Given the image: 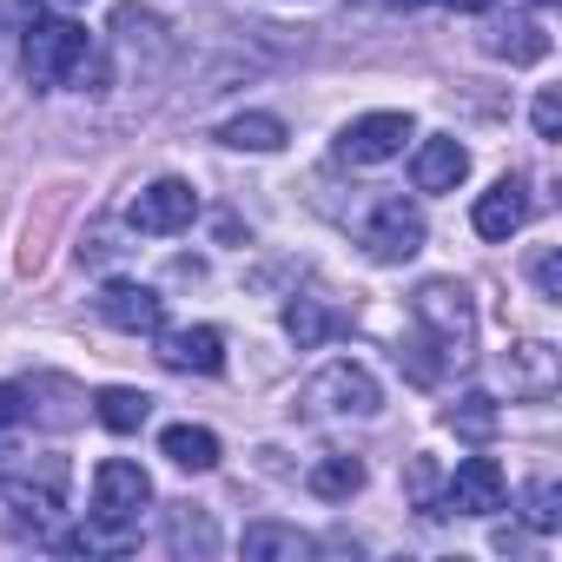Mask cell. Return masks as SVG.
Segmentation results:
<instances>
[{"mask_svg": "<svg viewBox=\"0 0 562 562\" xmlns=\"http://www.w3.org/2000/svg\"><path fill=\"white\" fill-rule=\"evenodd\" d=\"M411 325L417 331L404 338L397 364H411L417 384H437L443 371H457V364L476 358V305H470V292L457 285V278H430V285H417Z\"/></svg>", "mask_w": 562, "mask_h": 562, "instance_id": "obj_1", "label": "cell"}, {"mask_svg": "<svg viewBox=\"0 0 562 562\" xmlns=\"http://www.w3.org/2000/svg\"><path fill=\"white\" fill-rule=\"evenodd\" d=\"M21 67H27V87H34V93L100 80V54H93L87 27H74V21H41V14H34V27H27V41H21Z\"/></svg>", "mask_w": 562, "mask_h": 562, "instance_id": "obj_2", "label": "cell"}, {"mask_svg": "<svg viewBox=\"0 0 562 562\" xmlns=\"http://www.w3.org/2000/svg\"><path fill=\"white\" fill-rule=\"evenodd\" d=\"M146 509H153V476L133 457H106L93 470V509H87V522L106 529V536H120V542H133V529H139Z\"/></svg>", "mask_w": 562, "mask_h": 562, "instance_id": "obj_3", "label": "cell"}, {"mask_svg": "<svg viewBox=\"0 0 562 562\" xmlns=\"http://www.w3.org/2000/svg\"><path fill=\"white\" fill-rule=\"evenodd\" d=\"M378 404H384L378 378L351 358H338V364H325L318 378L299 384V417H378Z\"/></svg>", "mask_w": 562, "mask_h": 562, "instance_id": "obj_4", "label": "cell"}, {"mask_svg": "<svg viewBox=\"0 0 562 562\" xmlns=\"http://www.w3.org/2000/svg\"><path fill=\"white\" fill-rule=\"evenodd\" d=\"M364 251H371L378 265L417 258V251H424V212H417L411 199H378L371 218H364Z\"/></svg>", "mask_w": 562, "mask_h": 562, "instance_id": "obj_5", "label": "cell"}, {"mask_svg": "<svg viewBox=\"0 0 562 562\" xmlns=\"http://www.w3.org/2000/svg\"><path fill=\"white\" fill-rule=\"evenodd\" d=\"M503 496H509L503 463H496V457H463V463L450 470V483H443L437 509H450V516H496V509H503Z\"/></svg>", "mask_w": 562, "mask_h": 562, "instance_id": "obj_6", "label": "cell"}, {"mask_svg": "<svg viewBox=\"0 0 562 562\" xmlns=\"http://www.w3.org/2000/svg\"><path fill=\"white\" fill-rule=\"evenodd\" d=\"M133 232H146V238H172V232H186L192 218H199V192L186 186V179H153V186H139V199H133Z\"/></svg>", "mask_w": 562, "mask_h": 562, "instance_id": "obj_7", "label": "cell"}, {"mask_svg": "<svg viewBox=\"0 0 562 562\" xmlns=\"http://www.w3.org/2000/svg\"><path fill=\"white\" fill-rule=\"evenodd\" d=\"M404 139H411V113H364V120H351V126L338 133V159H351V166H384V159L404 153Z\"/></svg>", "mask_w": 562, "mask_h": 562, "instance_id": "obj_8", "label": "cell"}, {"mask_svg": "<svg viewBox=\"0 0 562 562\" xmlns=\"http://www.w3.org/2000/svg\"><path fill=\"white\" fill-rule=\"evenodd\" d=\"M159 338V364L166 371H192V378H218L225 371V331L218 325H186V331H153Z\"/></svg>", "mask_w": 562, "mask_h": 562, "instance_id": "obj_9", "label": "cell"}, {"mask_svg": "<svg viewBox=\"0 0 562 562\" xmlns=\"http://www.w3.org/2000/svg\"><path fill=\"white\" fill-rule=\"evenodd\" d=\"M100 318L113 331H133V338H153L166 325V299L153 285H133V278H113V285L100 292Z\"/></svg>", "mask_w": 562, "mask_h": 562, "instance_id": "obj_10", "label": "cell"}, {"mask_svg": "<svg viewBox=\"0 0 562 562\" xmlns=\"http://www.w3.org/2000/svg\"><path fill=\"white\" fill-rule=\"evenodd\" d=\"M470 179V146L463 139H424L417 153H411V186L417 192H457Z\"/></svg>", "mask_w": 562, "mask_h": 562, "instance_id": "obj_11", "label": "cell"}, {"mask_svg": "<svg viewBox=\"0 0 562 562\" xmlns=\"http://www.w3.org/2000/svg\"><path fill=\"white\" fill-rule=\"evenodd\" d=\"M522 218H529V186L522 179H496L483 199H476V212H470V225L483 232V238H516L522 232Z\"/></svg>", "mask_w": 562, "mask_h": 562, "instance_id": "obj_12", "label": "cell"}, {"mask_svg": "<svg viewBox=\"0 0 562 562\" xmlns=\"http://www.w3.org/2000/svg\"><path fill=\"white\" fill-rule=\"evenodd\" d=\"M238 549H245L251 562H305V555H312V536L292 529V522H245Z\"/></svg>", "mask_w": 562, "mask_h": 562, "instance_id": "obj_13", "label": "cell"}, {"mask_svg": "<svg viewBox=\"0 0 562 562\" xmlns=\"http://www.w3.org/2000/svg\"><path fill=\"white\" fill-rule=\"evenodd\" d=\"M159 457H172L179 470H218V437L205 424H166L159 430Z\"/></svg>", "mask_w": 562, "mask_h": 562, "instance_id": "obj_14", "label": "cell"}, {"mask_svg": "<svg viewBox=\"0 0 562 562\" xmlns=\"http://www.w3.org/2000/svg\"><path fill=\"white\" fill-rule=\"evenodd\" d=\"M305 490L325 496V503H351V496L364 490V463L345 457V450H331V457H318V463L305 470Z\"/></svg>", "mask_w": 562, "mask_h": 562, "instance_id": "obj_15", "label": "cell"}, {"mask_svg": "<svg viewBox=\"0 0 562 562\" xmlns=\"http://www.w3.org/2000/svg\"><path fill=\"white\" fill-rule=\"evenodd\" d=\"M166 549H172V555H212V549H218L212 516H205L199 503H172V509H166Z\"/></svg>", "mask_w": 562, "mask_h": 562, "instance_id": "obj_16", "label": "cell"}, {"mask_svg": "<svg viewBox=\"0 0 562 562\" xmlns=\"http://www.w3.org/2000/svg\"><path fill=\"white\" fill-rule=\"evenodd\" d=\"M93 417H100L113 437H133V430L153 417V397H146V391H126V384H106V391L93 397Z\"/></svg>", "mask_w": 562, "mask_h": 562, "instance_id": "obj_17", "label": "cell"}, {"mask_svg": "<svg viewBox=\"0 0 562 562\" xmlns=\"http://www.w3.org/2000/svg\"><path fill=\"white\" fill-rule=\"evenodd\" d=\"M218 139L232 153H278V146H285V120H278V113H238V120L218 126Z\"/></svg>", "mask_w": 562, "mask_h": 562, "instance_id": "obj_18", "label": "cell"}, {"mask_svg": "<svg viewBox=\"0 0 562 562\" xmlns=\"http://www.w3.org/2000/svg\"><path fill=\"white\" fill-rule=\"evenodd\" d=\"M443 424H450L457 437H470V443H490V437H496V424H503V411H496V397H490V391H470V397H457V404L443 411Z\"/></svg>", "mask_w": 562, "mask_h": 562, "instance_id": "obj_19", "label": "cell"}, {"mask_svg": "<svg viewBox=\"0 0 562 562\" xmlns=\"http://www.w3.org/2000/svg\"><path fill=\"white\" fill-rule=\"evenodd\" d=\"M285 331L299 338V351H312V345H325V338L338 331V318H331L318 299H292V305H285Z\"/></svg>", "mask_w": 562, "mask_h": 562, "instance_id": "obj_20", "label": "cell"}, {"mask_svg": "<svg viewBox=\"0 0 562 562\" xmlns=\"http://www.w3.org/2000/svg\"><path fill=\"white\" fill-rule=\"evenodd\" d=\"M509 364H522V371L509 378V391H549V378H555L549 345H522V351H509Z\"/></svg>", "mask_w": 562, "mask_h": 562, "instance_id": "obj_21", "label": "cell"}, {"mask_svg": "<svg viewBox=\"0 0 562 562\" xmlns=\"http://www.w3.org/2000/svg\"><path fill=\"white\" fill-rule=\"evenodd\" d=\"M522 522H529V529H555V522H562V490H555L549 476L522 490Z\"/></svg>", "mask_w": 562, "mask_h": 562, "instance_id": "obj_22", "label": "cell"}, {"mask_svg": "<svg viewBox=\"0 0 562 562\" xmlns=\"http://www.w3.org/2000/svg\"><path fill=\"white\" fill-rule=\"evenodd\" d=\"M27 424V384H0V437Z\"/></svg>", "mask_w": 562, "mask_h": 562, "instance_id": "obj_23", "label": "cell"}, {"mask_svg": "<svg viewBox=\"0 0 562 562\" xmlns=\"http://www.w3.org/2000/svg\"><path fill=\"white\" fill-rule=\"evenodd\" d=\"M536 133H542V139H562V100H555V93L536 100Z\"/></svg>", "mask_w": 562, "mask_h": 562, "instance_id": "obj_24", "label": "cell"}, {"mask_svg": "<svg viewBox=\"0 0 562 562\" xmlns=\"http://www.w3.org/2000/svg\"><path fill=\"white\" fill-rule=\"evenodd\" d=\"M536 285H542V299H562V258L555 251L536 258Z\"/></svg>", "mask_w": 562, "mask_h": 562, "instance_id": "obj_25", "label": "cell"}, {"mask_svg": "<svg viewBox=\"0 0 562 562\" xmlns=\"http://www.w3.org/2000/svg\"><path fill=\"white\" fill-rule=\"evenodd\" d=\"M450 8H463V14H483V8H490V0H450Z\"/></svg>", "mask_w": 562, "mask_h": 562, "instance_id": "obj_26", "label": "cell"}, {"mask_svg": "<svg viewBox=\"0 0 562 562\" xmlns=\"http://www.w3.org/2000/svg\"><path fill=\"white\" fill-rule=\"evenodd\" d=\"M67 8H80V0H67Z\"/></svg>", "mask_w": 562, "mask_h": 562, "instance_id": "obj_27", "label": "cell"}]
</instances>
